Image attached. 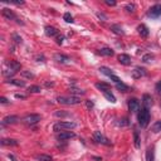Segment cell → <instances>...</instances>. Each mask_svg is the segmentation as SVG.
<instances>
[{"label": "cell", "instance_id": "1", "mask_svg": "<svg viewBox=\"0 0 161 161\" xmlns=\"http://www.w3.org/2000/svg\"><path fill=\"white\" fill-rule=\"evenodd\" d=\"M137 120H139V125L141 127H147L149 122H150V111L149 108L142 107L141 110L139 111V115H137Z\"/></svg>", "mask_w": 161, "mask_h": 161}, {"label": "cell", "instance_id": "2", "mask_svg": "<svg viewBox=\"0 0 161 161\" xmlns=\"http://www.w3.org/2000/svg\"><path fill=\"white\" fill-rule=\"evenodd\" d=\"M57 101H58V103L68 104V106H73V104L81 103V98L77 97V96H71V97H64V96H60V97L57 98Z\"/></svg>", "mask_w": 161, "mask_h": 161}, {"label": "cell", "instance_id": "3", "mask_svg": "<svg viewBox=\"0 0 161 161\" xmlns=\"http://www.w3.org/2000/svg\"><path fill=\"white\" fill-rule=\"evenodd\" d=\"M76 127V124L74 122H71V121H59L57 122L54 126H53V130L55 132H59L62 130H71V128H74Z\"/></svg>", "mask_w": 161, "mask_h": 161}, {"label": "cell", "instance_id": "4", "mask_svg": "<svg viewBox=\"0 0 161 161\" xmlns=\"http://www.w3.org/2000/svg\"><path fill=\"white\" fill-rule=\"evenodd\" d=\"M40 120H42V116L40 115H37V113H29V115H25L24 117H23L22 121L24 122L25 125L33 126V125H37Z\"/></svg>", "mask_w": 161, "mask_h": 161}, {"label": "cell", "instance_id": "5", "mask_svg": "<svg viewBox=\"0 0 161 161\" xmlns=\"http://www.w3.org/2000/svg\"><path fill=\"white\" fill-rule=\"evenodd\" d=\"M93 140L97 143H102V145H107V146L111 145L108 139H106V137L101 133V131H95V133H93Z\"/></svg>", "mask_w": 161, "mask_h": 161}, {"label": "cell", "instance_id": "6", "mask_svg": "<svg viewBox=\"0 0 161 161\" xmlns=\"http://www.w3.org/2000/svg\"><path fill=\"white\" fill-rule=\"evenodd\" d=\"M147 15L150 16V18H152V19H157L161 15V5L156 4V5H154V7H151L150 9H149Z\"/></svg>", "mask_w": 161, "mask_h": 161}, {"label": "cell", "instance_id": "7", "mask_svg": "<svg viewBox=\"0 0 161 161\" xmlns=\"http://www.w3.org/2000/svg\"><path fill=\"white\" fill-rule=\"evenodd\" d=\"M128 110H130V112H137V111H140V101L137 98H130L128 99Z\"/></svg>", "mask_w": 161, "mask_h": 161}, {"label": "cell", "instance_id": "8", "mask_svg": "<svg viewBox=\"0 0 161 161\" xmlns=\"http://www.w3.org/2000/svg\"><path fill=\"white\" fill-rule=\"evenodd\" d=\"M74 136H76L74 132H71V131H63V132L57 135V140L58 141H66V140L73 139Z\"/></svg>", "mask_w": 161, "mask_h": 161}, {"label": "cell", "instance_id": "9", "mask_svg": "<svg viewBox=\"0 0 161 161\" xmlns=\"http://www.w3.org/2000/svg\"><path fill=\"white\" fill-rule=\"evenodd\" d=\"M1 14H3V16H4V18H7L8 20H16V19H18V16L15 15V13H14L13 10L8 9V8H3Z\"/></svg>", "mask_w": 161, "mask_h": 161}, {"label": "cell", "instance_id": "10", "mask_svg": "<svg viewBox=\"0 0 161 161\" xmlns=\"http://www.w3.org/2000/svg\"><path fill=\"white\" fill-rule=\"evenodd\" d=\"M131 76H132V78L135 80H139V78L143 77V76H146V69L145 68H141V67H137V68H135L132 73H131Z\"/></svg>", "mask_w": 161, "mask_h": 161}, {"label": "cell", "instance_id": "11", "mask_svg": "<svg viewBox=\"0 0 161 161\" xmlns=\"http://www.w3.org/2000/svg\"><path fill=\"white\" fill-rule=\"evenodd\" d=\"M19 121V117L18 116H14V115H11V116H7V117H4L3 118V126L4 125H13V124H16V122Z\"/></svg>", "mask_w": 161, "mask_h": 161}, {"label": "cell", "instance_id": "12", "mask_svg": "<svg viewBox=\"0 0 161 161\" xmlns=\"http://www.w3.org/2000/svg\"><path fill=\"white\" fill-rule=\"evenodd\" d=\"M5 67H8V68L13 69L14 72H18L20 71V68H22V66H20V63L15 62V60H8V62H5Z\"/></svg>", "mask_w": 161, "mask_h": 161}, {"label": "cell", "instance_id": "13", "mask_svg": "<svg viewBox=\"0 0 161 161\" xmlns=\"http://www.w3.org/2000/svg\"><path fill=\"white\" fill-rule=\"evenodd\" d=\"M117 59H118V62L121 64H124V66H130L131 64V57L128 54H120L117 57Z\"/></svg>", "mask_w": 161, "mask_h": 161}, {"label": "cell", "instance_id": "14", "mask_svg": "<svg viewBox=\"0 0 161 161\" xmlns=\"http://www.w3.org/2000/svg\"><path fill=\"white\" fill-rule=\"evenodd\" d=\"M152 103H154V102H152V97L150 95L146 93V95L142 96V104H143V107L145 108H150L152 106Z\"/></svg>", "mask_w": 161, "mask_h": 161}, {"label": "cell", "instance_id": "15", "mask_svg": "<svg viewBox=\"0 0 161 161\" xmlns=\"http://www.w3.org/2000/svg\"><path fill=\"white\" fill-rule=\"evenodd\" d=\"M95 86H96V88L99 89L102 93H103L104 91H111V86L108 83H106V82H97Z\"/></svg>", "mask_w": 161, "mask_h": 161}, {"label": "cell", "instance_id": "16", "mask_svg": "<svg viewBox=\"0 0 161 161\" xmlns=\"http://www.w3.org/2000/svg\"><path fill=\"white\" fill-rule=\"evenodd\" d=\"M137 30H139V34L142 38H147L149 34H150V32H149V29H147V27H146L145 24L139 25V27H137Z\"/></svg>", "mask_w": 161, "mask_h": 161}, {"label": "cell", "instance_id": "17", "mask_svg": "<svg viewBox=\"0 0 161 161\" xmlns=\"http://www.w3.org/2000/svg\"><path fill=\"white\" fill-rule=\"evenodd\" d=\"M54 60L55 62H58V63H68L69 62V58L67 57V55H64V54H60V53H57V54H54Z\"/></svg>", "mask_w": 161, "mask_h": 161}, {"label": "cell", "instance_id": "18", "mask_svg": "<svg viewBox=\"0 0 161 161\" xmlns=\"http://www.w3.org/2000/svg\"><path fill=\"white\" fill-rule=\"evenodd\" d=\"M1 145L3 146H18L19 142H18V140H14V139H1Z\"/></svg>", "mask_w": 161, "mask_h": 161}, {"label": "cell", "instance_id": "19", "mask_svg": "<svg viewBox=\"0 0 161 161\" xmlns=\"http://www.w3.org/2000/svg\"><path fill=\"white\" fill-rule=\"evenodd\" d=\"M45 34L48 37H54V35H57L58 34V30H57V28H54V27H51V25H48V27H45Z\"/></svg>", "mask_w": 161, "mask_h": 161}, {"label": "cell", "instance_id": "20", "mask_svg": "<svg viewBox=\"0 0 161 161\" xmlns=\"http://www.w3.org/2000/svg\"><path fill=\"white\" fill-rule=\"evenodd\" d=\"M98 53L101 55H104V57H112V55L115 54V52H113L111 48H102L98 51Z\"/></svg>", "mask_w": 161, "mask_h": 161}, {"label": "cell", "instance_id": "21", "mask_svg": "<svg viewBox=\"0 0 161 161\" xmlns=\"http://www.w3.org/2000/svg\"><path fill=\"white\" fill-rule=\"evenodd\" d=\"M103 96H104V98H106L107 101L111 102V103H116V97L113 96V93L111 92V91H104Z\"/></svg>", "mask_w": 161, "mask_h": 161}, {"label": "cell", "instance_id": "22", "mask_svg": "<svg viewBox=\"0 0 161 161\" xmlns=\"http://www.w3.org/2000/svg\"><path fill=\"white\" fill-rule=\"evenodd\" d=\"M111 30H112L115 34H117V35H124V34H125L124 29H122L121 27H120V25H117V24L111 25Z\"/></svg>", "mask_w": 161, "mask_h": 161}, {"label": "cell", "instance_id": "23", "mask_svg": "<svg viewBox=\"0 0 161 161\" xmlns=\"http://www.w3.org/2000/svg\"><path fill=\"white\" fill-rule=\"evenodd\" d=\"M133 143L136 149H140V146H141V140H140V135L137 131H133Z\"/></svg>", "mask_w": 161, "mask_h": 161}, {"label": "cell", "instance_id": "24", "mask_svg": "<svg viewBox=\"0 0 161 161\" xmlns=\"http://www.w3.org/2000/svg\"><path fill=\"white\" fill-rule=\"evenodd\" d=\"M116 88L120 91V92H127L130 89V87L127 84H125L124 82H120V83H116Z\"/></svg>", "mask_w": 161, "mask_h": 161}, {"label": "cell", "instance_id": "25", "mask_svg": "<svg viewBox=\"0 0 161 161\" xmlns=\"http://www.w3.org/2000/svg\"><path fill=\"white\" fill-rule=\"evenodd\" d=\"M99 72L101 73H103V74H106L107 77H111V76H113V72H112V69H110L108 67H99Z\"/></svg>", "mask_w": 161, "mask_h": 161}, {"label": "cell", "instance_id": "26", "mask_svg": "<svg viewBox=\"0 0 161 161\" xmlns=\"http://www.w3.org/2000/svg\"><path fill=\"white\" fill-rule=\"evenodd\" d=\"M155 157H154V149H147L146 151V161H154Z\"/></svg>", "mask_w": 161, "mask_h": 161}, {"label": "cell", "instance_id": "27", "mask_svg": "<svg viewBox=\"0 0 161 161\" xmlns=\"http://www.w3.org/2000/svg\"><path fill=\"white\" fill-rule=\"evenodd\" d=\"M8 83L14 84V86H18V87H25V82L23 81H18V80H9Z\"/></svg>", "mask_w": 161, "mask_h": 161}, {"label": "cell", "instance_id": "28", "mask_svg": "<svg viewBox=\"0 0 161 161\" xmlns=\"http://www.w3.org/2000/svg\"><path fill=\"white\" fill-rule=\"evenodd\" d=\"M161 131V121H156L152 126V132L154 133H159Z\"/></svg>", "mask_w": 161, "mask_h": 161}, {"label": "cell", "instance_id": "29", "mask_svg": "<svg viewBox=\"0 0 161 161\" xmlns=\"http://www.w3.org/2000/svg\"><path fill=\"white\" fill-rule=\"evenodd\" d=\"M37 159H38V161H53V157L49 156V155H44V154L37 156Z\"/></svg>", "mask_w": 161, "mask_h": 161}, {"label": "cell", "instance_id": "30", "mask_svg": "<svg viewBox=\"0 0 161 161\" xmlns=\"http://www.w3.org/2000/svg\"><path fill=\"white\" fill-rule=\"evenodd\" d=\"M125 10L127 11V13H135V10H136V5H135L133 3H130V4H127L125 7Z\"/></svg>", "mask_w": 161, "mask_h": 161}, {"label": "cell", "instance_id": "31", "mask_svg": "<svg viewBox=\"0 0 161 161\" xmlns=\"http://www.w3.org/2000/svg\"><path fill=\"white\" fill-rule=\"evenodd\" d=\"M152 59H154V55H152L151 53L145 54V55L142 57V62H143V63H150V62H152Z\"/></svg>", "mask_w": 161, "mask_h": 161}, {"label": "cell", "instance_id": "32", "mask_svg": "<svg viewBox=\"0 0 161 161\" xmlns=\"http://www.w3.org/2000/svg\"><path fill=\"white\" fill-rule=\"evenodd\" d=\"M22 76L23 77H25V78H29V80H33V78L35 77L33 73L29 72V71H22Z\"/></svg>", "mask_w": 161, "mask_h": 161}, {"label": "cell", "instance_id": "33", "mask_svg": "<svg viewBox=\"0 0 161 161\" xmlns=\"http://www.w3.org/2000/svg\"><path fill=\"white\" fill-rule=\"evenodd\" d=\"M69 91H71L73 95H84V93H86V91L80 89V88H74V87H72V88L69 89Z\"/></svg>", "mask_w": 161, "mask_h": 161}, {"label": "cell", "instance_id": "34", "mask_svg": "<svg viewBox=\"0 0 161 161\" xmlns=\"http://www.w3.org/2000/svg\"><path fill=\"white\" fill-rule=\"evenodd\" d=\"M28 91L30 93H39L40 92V87L39 86H30L28 88Z\"/></svg>", "mask_w": 161, "mask_h": 161}, {"label": "cell", "instance_id": "35", "mask_svg": "<svg viewBox=\"0 0 161 161\" xmlns=\"http://www.w3.org/2000/svg\"><path fill=\"white\" fill-rule=\"evenodd\" d=\"M63 19L66 20L67 23H73V16L71 15V13H64Z\"/></svg>", "mask_w": 161, "mask_h": 161}, {"label": "cell", "instance_id": "36", "mask_svg": "<svg viewBox=\"0 0 161 161\" xmlns=\"http://www.w3.org/2000/svg\"><path fill=\"white\" fill-rule=\"evenodd\" d=\"M54 115L57 116V117H67V116H69V113L68 112H64V111H55Z\"/></svg>", "mask_w": 161, "mask_h": 161}, {"label": "cell", "instance_id": "37", "mask_svg": "<svg viewBox=\"0 0 161 161\" xmlns=\"http://www.w3.org/2000/svg\"><path fill=\"white\" fill-rule=\"evenodd\" d=\"M96 15H97V18L101 19L102 22H106V20H107V16L104 15L103 13H99V11H97V13H96Z\"/></svg>", "mask_w": 161, "mask_h": 161}, {"label": "cell", "instance_id": "38", "mask_svg": "<svg viewBox=\"0 0 161 161\" xmlns=\"http://www.w3.org/2000/svg\"><path fill=\"white\" fill-rule=\"evenodd\" d=\"M13 39L15 40V43H18V44H20V43H22V37H19L16 33L13 34Z\"/></svg>", "mask_w": 161, "mask_h": 161}, {"label": "cell", "instance_id": "39", "mask_svg": "<svg viewBox=\"0 0 161 161\" xmlns=\"http://www.w3.org/2000/svg\"><path fill=\"white\" fill-rule=\"evenodd\" d=\"M104 3H106L108 7H115V5H116V1H115V0H106Z\"/></svg>", "mask_w": 161, "mask_h": 161}, {"label": "cell", "instance_id": "40", "mask_svg": "<svg viewBox=\"0 0 161 161\" xmlns=\"http://www.w3.org/2000/svg\"><path fill=\"white\" fill-rule=\"evenodd\" d=\"M111 80H112L113 82H115V83H120V82H121V80H120V78L118 77H117V76H115V74H113V76H111Z\"/></svg>", "mask_w": 161, "mask_h": 161}, {"label": "cell", "instance_id": "41", "mask_svg": "<svg viewBox=\"0 0 161 161\" xmlns=\"http://www.w3.org/2000/svg\"><path fill=\"white\" fill-rule=\"evenodd\" d=\"M156 92L159 93V95H161V81L156 83Z\"/></svg>", "mask_w": 161, "mask_h": 161}, {"label": "cell", "instance_id": "42", "mask_svg": "<svg viewBox=\"0 0 161 161\" xmlns=\"http://www.w3.org/2000/svg\"><path fill=\"white\" fill-rule=\"evenodd\" d=\"M86 106H87V108H92L93 107V102L91 101V99H87V101H86Z\"/></svg>", "mask_w": 161, "mask_h": 161}, {"label": "cell", "instance_id": "43", "mask_svg": "<svg viewBox=\"0 0 161 161\" xmlns=\"http://www.w3.org/2000/svg\"><path fill=\"white\" fill-rule=\"evenodd\" d=\"M10 3H11V4H15V5H23V4H24V1H23V0H22V1H16V0H10Z\"/></svg>", "mask_w": 161, "mask_h": 161}, {"label": "cell", "instance_id": "44", "mask_svg": "<svg viewBox=\"0 0 161 161\" xmlns=\"http://www.w3.org/2000/svg\"><path fill=\"white\" fill-rule=\"evenodd\" d=\"M35 59L38 60V62H44V57H43V55H37Z\"/></svg>", "mask_w": 161, "mask_h": 161}, {"label": "cell", "instance_id": "45", "mask_svg": "<svg viewBox=\"0 0 161 161\" xmlns=\"http://www.w3.org/2000/svg\"><path fill=\"white\" fill-rule=\"evenodd\" d=\"M63 40H64L63 37H58V38H57V43H58V44H62Z\"/></svg>", "mask_w": 161, "mask_h": 161}, {"label": "cell", "instance_id": "46", "mask_svg": "<svg viewBox=\"0 0 161 161\" xmlns=\"http://www.w3.org/2000/svg\"><path fill=\"white\" fill-rule=\"evenodd\" d=\"M8 157H9V159H10L11 161H18V160L15 159V156H14V155H11V154H9V155H8Z\"/></svg>", "mask_w": 161, "mask_h": 161}, {"label": "cell", "instance_id": "47", "mask_svg": "<svg viewBox=\"0 0 161 161\" xmlns=\"http://www.w3.org/2000/svg\"><path fill=\"white\" fill-rule=\"evenodd\" d=\"M0 102H1V103H8V99L5 97H1L0 98Z\"/></svg>", "mask_w": 161, "mask_h": 161}, {"label": "cell", "instance_id": "48", "mask_svg": "<svg viewBox=\"0 0 161 161\" xmlns=\"http://www.w3.org/2000/svg\"><path fill=\"white\" fill-rule=\"evenodd\" d=\"M15 98H20V99H24V98H25V96H23V95H15Z\"/></svg>", "mask_w": 161, "mask_h": 161}, {"label": "cell", "instance_id": "49", "mask_svg": "<svg viewBox=\"0 0 161 161\" xmlns=\"http://www.w3.org/2000/svg\"><path fill=\"white\" fill-rule=\"evenodd\" d=\"M92 159H93V160H96V161H102V157H97V156H93Z\"/></svg>", "mask_w": 161, "mask_h": 161}]
</instances>
